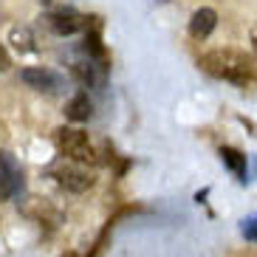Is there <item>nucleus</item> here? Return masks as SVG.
I'll use <instances>...</instances> for the list:
<instances>
[{"label":"nucleus","mask_w":257,"mask_h":257,"mask_svg":"<svg viewBox=\"0 0 257 257\" xmlns=\"http://www.w3.org/2000/svg\"><path fill=\"white\" fill-rule=\"evenodd\" d=\"M43 23H46L48 31L57 34V37H71V34H76V31H88L91 17H85L82 12L65 6V9H54V12H48V15L43 17Z\"/></svg>","instance_id":"obj_4"},{"label":"nucleus","mask_w":257,"mask_h":257,"mask_svg":"<svg viewBox=\"0 0 257 257\" xmlns=\"http://www.w3.org/2000/svg\"><path fill=\"white\" fill-rule=\"evenodd\" d=\"M48 175L62 189H68V192H85V189L93 187V175L88 173V167L68 161V159H60L57 164H51L48 167Z\"/></svg>","instance_id":"obj_3"},{"label":"nucleus","mask_w":257,"mask_h":257,"mask_svg":"<svg viewBox=\"0 0 257 257\" xmlns=\"http://www.w3.org/2000/svg\"><path fill=\"white\" fill-rule=\"evenodd\" d=\"M251 48H254V57H257V26L251 29Z\"/></svg>","instance_id":"obj_13"},{"label":"nucleus","mask_w":257,"mask_h":257,"mask_svg":"<svg viewBox=\"0 0 257 257\" xmlns=\"http://www.w3.org/2000/svg\"><path fill=\"white\" fill-rule=\"evenodd\" d=\"M20 79L29 85L31 91L46 93V96H57V93L65 91V79L51 68H23Z\"/></svg>","instance_id":"obj_6"},{"label":"nucleus","mask_w":257,"mask_h":257,"mask_svg":"<svg viewBox=\"0 0 257 257\" xmlns=\"http://www.w3.org/2000/svg\"><path fill=\"white\" fill-rule=\"evenodd\" d=\"M54 147L62 159L76 161V164H96L99 161V153L91 136L79 127H57L54 130Z\"/></svg>","instance_id":"obj_2"},{"label":"nucleus","mask_w":257,"mask_h":257,"mask_svg":"<svg viewBox=\"0 0 257 257\" xmlns=\"http://www.w3.org/2000/svg\"><path fill=\"white\" fill-rule=\"evenodd\" d=\"M23 192V170L12 153L0 150V201L17 198Z\"/></svg>","instance_id":"obj_5"},{"label":"nucleus","mask_w":257,"mask_h":257,"mask_svg":"<svg viewBox=\"0 0 257 257\" xmlns=\"http://www.w3.org/2000/svg\"><path fill=\"white\" fill-rule=\"evenodd\" d=\"M215 26H218V12L209 6H201L192 12V17H189V34L195 40H206L215 31Z\"/></svg>","instance_id":"obj_8"},{"label":"nucleus","mask_w":257,"mask_h":257,"mask_svg":"<svg viewBox=\"0 0 257 257\" xmlns=\"http://www.w3.org/2000/svg\"><path fill=\"white\" fill-rule=\"evenodd\" d=\"M62 257H79V254H76V251H65Z\"/></svg>","instance_id":"obj_14"},{"label":"nucleus","mask_w":257,"mask_h":257,"mask_svg":"<svg viewBox=\"0 0 257 257\" xmlns=\"http://www.w3.org/2000/svg\"><path fill=\"white\" fill-rule=\"evenodd\" d=\"M198 65L209 76H215V79L240 85V88H246L249 82L257 79V62L246 51H237V48H215V51H206Z\"/></svg>","instance_id":"obj_1"},{"label":"nucleus","mask_w":257,"mask_h":257,"mask_svg":"<svg viewBox=\"0 0 257 257\" xmlns=\"http://www.w3.org/2000/svg\"><path fill=\"white\" fill-rule=\"evenodd\" d=\"M9 65H12V57H9V51L3 48V43H0V74L9 71Z\"/></svg>","instance_id":"obj_12"},{"label":"nucleus","mask_w":257,"mask_h":257,"mask_svg":"<svg viewBox=\"0 0 257 257\" xmlns=\"http://www.w3.org/2000/svg\"><path fill=\"white\" fill-rule=\"evenodd\" d=\"M91 113H93V102H91V96H88L85 91L76 93V96L68 102V107H65V116H68L71 121H88Z\"/></svg>","instance_id":"obj_10"},{"label":"nucleus","mask_w":257,"mask_h":257,"mask_svg":"<svg viewBox=\"0 0 257 257\" xmlns=\"http://www.w3.org/2000/svg\"><path fill=\"white\" fill-rule=\"evenodd\" d=\"M240 232H243V237H246V240L257 243V215H251V218H246V220H243Z\"/></svg>","instance_id":"obj_11"},{"label":"nucleus","mask_w":257,"mask_h":257,"mask_svg":"<svg viewBox=\"0 0 257 257\" xmlns=\"http://www.w3.org/2000/svg\"><path fill=\"white\" fill-rule=\"evenodd\" d=\"M74 76L82 88H102L105 76H107V65L96 60H82L74 65Z\"/></svg>","instance_id":"obj_7"},{"label":"nucleus","mask_w":257,"mask_h":257,"mask_svg":"<svg viewBox=\"0 0 257 257\" xmlns=\"http://www.w3.org/2000/svg\"><path fill=\"white\" fill-rule=\"evenodd\" d=\"M220 159L237 175V181H249V156L246 153L234 150V147H220Z\"/></svg>","instance_id":"obj_9"}]
</instances>
